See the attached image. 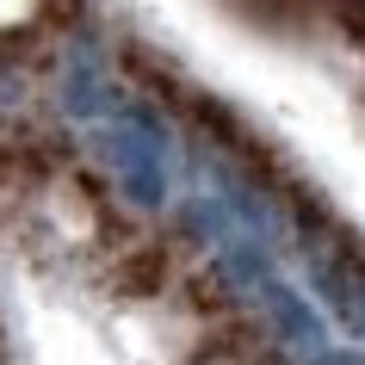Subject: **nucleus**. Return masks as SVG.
<instances>
[{"instance_id":"obj_2","label":"nucleus","mask_w":365,"mask_h":365,"mask_svg":"<svg viewBox=\"0 0 365 365\" xmlns=\"http://www.w3.org/2000/svg\"><path fill=\"white\" fill-rule=\"evenodd\" d=\"M31 13V0H0V25H19Z\"/></svg>"},{"instance_id":"obj_1","label":"nucleus","mask_w":365,"mask_h":365,"mask_svg":"<svg viewBox=\"0 0 365 365\" xmlns=\"http://www.w3.org/2000/svg\"><path fill=\"white\" fill-rule=\"evenodd\" d=\"M38 353H43V365H106L93 328H81L75 316H43L38 322Z\"/></svg>"}]
</instances>
